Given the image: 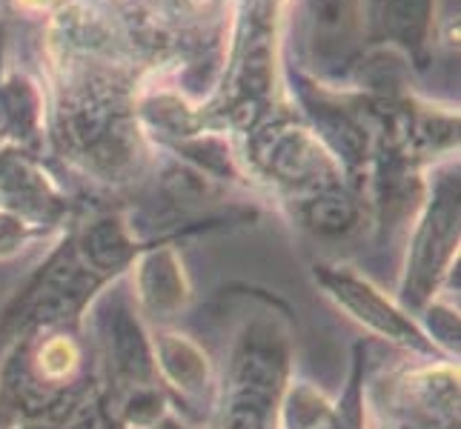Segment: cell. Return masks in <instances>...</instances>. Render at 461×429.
I'll use <instances>...</instances> for the list:
<instances>
[{
  "mask_svg": "<svg viewBox=\"0 0 461 429\" xmlns=\"http://www.w3.org/2000/svg\"><path fill=\"white\" fill-rule=\"evenodd\" d=\"M276 335L244 338L235 353L230 398L221 429H273V412L284 378V353Z\"/></svg>",
  "mask_w": 461,
  "mask_h": 429,
  "instance_id": "6da1fadb",
  "label": "cell"
},
{
  "mask_svg": "<svg viewBox=\"0 0 461 429\" xmlns=\"http://www.w3.org/2000/svg\"><path fill=\"white\" fill-rule=\"evenodd\" d=\"M324 283H327V290L339 298V304H344L358 321H364L378 332H384V335H390L395 341L421 344V335L416 332V326H412L407 317H402V312H395L370 283H364L347 273H324Z\"/></svg>",
  "mask_w": 461,
  "mask_h": 429,
  "instance_id": "7a4b0ae2",
  "label": "cell"
},
{
  "mask_svg": "<svg viewBox=\"0 0 461 429\" xmlns=\"http://www.w3.org/2000/svg\"><path fill=\"white\" fill-rule=\"evenodd\" d=\"M453 224H456L453 201L438 203L433 218L427 220V229H424L419 249H416V264L410 269L407 295L412 292V300H421L424 295H430V286H436L441 266L450 258V249H453V237H456Z\"/></svg>",
  "mask_w": 461,
  "mask_h": 429,
  "instance_id": "3957f363",
  "label": "cell"
},
{
  "mask_svg": "<svg viewBox=\"0 0 461 429\" xmlns=\"http://www.w3.org/2000/svg\"><path fill=\"white\" fill-rule=\"evenodd\" d=\"M140 295L155 312H167L181 304L184 286L178 266L172 264L169 255H155L149 266L144 269V281H140Z\"/></svg>",
  "mask_w": 461,
  "mask_h": 429,
  "instance_id": "277c9868",
  "label": "cell"
},
{
  "mask_svg": "<svg viewBox=\"0 0 461 429\" xmlns=\"http://www.w3.org/2000/svg\"><path fill=\"white\" fill-rule=\"evenodd\" d=\"M161 367L184 389L201 387V380L206 378V358L193 344L178 335H167L161 341Z\"/></svg>",
  "mask_w": 461,
  "mask_h": 429,
  "instance_id": "5b68a950",
  "label": "cell"
},
{
  "mask_svg": "<svg viewBox=\"0 0 461 429\" xmlns=\"http://www.w3.org/2000/svg\"><path fill=\"white\" fill-rule=\"evenodd\" d=\"M430 0H384L381 4V23L384 31L404 43H416L427 26Z\"/></svg>",
  "mask_w": 461,
  "mask_h": 429,
  "instance_id": "8992f818",
  "label": "cell"
},
{
  "mask_svg": "<svg viewBox=\"0 0 461 429\" xmlns=\"http://www.w3.org/2000/svg\"><path fill=\"white\" fill-rule=\"evenodd\" d=\"M310 224L324 232H341L356 220V210L344 198H321L310 206Z\"/></svg>",
  "mask_w": 461,
  "mask_h": 429,
  "instance_id": "52a82bcc",
  "label": "cell"
},
{
  "mask_svg": "<svg viewBox=\"0 0 461 429\" xmlns=\"http://www.w3.org/2000/svg\"><path fill=\"white\" fill-rule=\"evenodd\" d=\"M21 237H23V229L18 220L0 215V255H4V252H12L14 244H21Z\"/></svg>",
  "mask_w": 461,
  "mask_h": 429,
  "instance_id": "ba28073f",
  "label": "cell"
},
{
  "mask_svg": "<svg viewBox=\"0 0 461 429\" xmlns=\"http://www.w3.org/2000/svg\"><path fill=\"white\" fill-rule=\"evenodd\" d=\"M312 9L321 21L332 23V21H339V14L344 9V0H312Z\"/></svg>",
  "mask_w": 461,
  "mask_h": 429,
  "instance_id": "9c48e42d",
  "label": "cell"
},
{
  "mask_svg": "<svg viewBox=\"0 0 461 429\" xmlns=\"http://www.w3.org/2000/svg\"><path fill=\"white\" fill-rule=\"evenodd\" d=\"M164 429H178V426H175V424H167V426H164Z\"/></svg>",
  "mask_w": 461,
  "mask_h": 429,
  "instance_id": "30bf717a",
  "label": "cell"
}]
</instances>
